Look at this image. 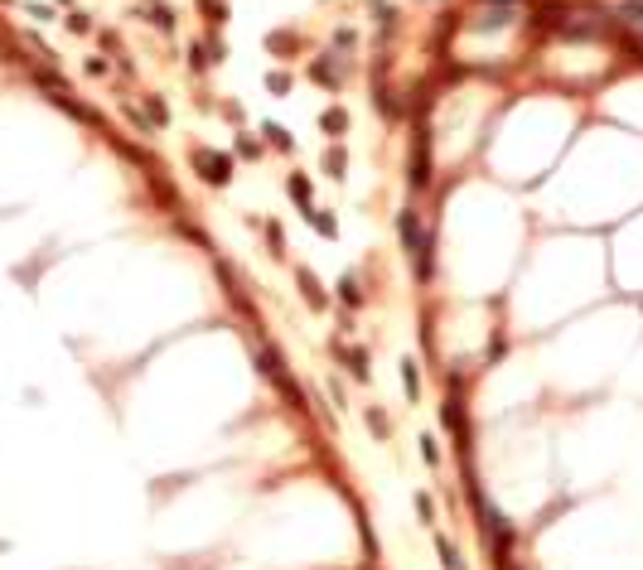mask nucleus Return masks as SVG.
Returning <instances> with one entry per match:
<instances>
[{"mask_svg":"<svg viewBox=\"0 0 643 570\" xmlns=\"http://www.w3.org/2000/svg\"><path fill=\"white\" fill-rule=\"evenodd\" d=\"M368 425H373L377 435H387V416H382V411H368Z\"/></svg>","mask_w":643,"mask_h":570,"instance_id":"nucleus-23","label":"nucleus"},{"mask_svg":"<svg viewBox=\"0 0 643 570\" xmlns=\"http://www.w3.org/2000/svg\"><path fill=\"white\" fill-rule=\"evenodd\" d=\"M68 29H78V34H88V29H92V19H88V15H68Z\"/></svg>","mask_w":643,"mask_h":570,"instance_id":"nucleus-22","label":"nucleus"},{"mask_svg":"<svg viewBox=\"0 0 643 570\" xmlns=\"http://www.w3.org/2000/svg\"><path fill=\"white\" fill-rule=\"evenodd\" d=\"M397 232H402L407 261H416V276L430 281V276H435V237L421 227V213H416V208H402V213H397Z\"/></svg>","mask_w":643,"mask_h":570,"instance_id":"nucleus-1","label":"nucleus"},{"mask_svg":"<svg viewBox=\"0 0 643 570\" xmlns=\"http://www.w3.org/2000/svg\"><path fill=\"white\" fill-rule=\"evenodd\" d=\"M324 174H334V179L348 174V150H343V145H334V150L324 155Z\"/></svg>","mask_w":643,"mask_h":570,"instance_id":"nucleus-9","label":"nucleus"},{"mask_svg":"<svg viewBox=\"0 0 643 570\" xmlns=\"http://www.w3.org/2000/svg\"><path fill=\"white\" fill-rule=\"evenodd\" d=\"M435 556H440V566L445 570H464V561H459V551L445 542V537H435Z\"/></svg>","mask_w":643,"mask_h":570,"instance_id":"nucleus-12","label":"nucleus"},{"mask_svg":"<svg viewBox=\"0 0 643 570\" xmlns=\"http://www.w3.org/2000/svg\"><path fill=\"white\" fill-rule=\"evenodd\" d=\"M402 386H407L412 401L421 396V363H416V358H402Z\"/></svg>","mask_w":643,"mask_h":570,"instance_id":"nucleus-7","label":"nucleus"},{"mask_svg":"<svg viewBox=\"0 0 643 570\" xmlns=\"http://www.w3.org/2000/svg\"><path fill=\"white\" fill-rule=\"evenodd\" d=\"M310 78H315V83H324V88H329V92H334V88H339V78H334V73H329V63H324V58H315V63H310Z\"/></svg>","mask_w":643,"mask_h":570,"instance_id":"nucleus-15","label":"nucleus"},{"mask_svg":"<svg viewBox=\"0 0 643 570\" xmlns=\"http://www.w3.org/2000/svg\"><path fill=\"white\" fill-rule=\"evenodd\" d=\"M295 281H300V295H305V304H310L315 314H324V309H329V295L320 290L315 271H310V266H295Z\"/></svg>","mask_w":643,"mask_h":570,"instance_id":"nucleus-3","label":"nucleus"},{"mask_svg":"<svg viewBox=\"0 0 643 570\" xmlns=\"http://www.w3.org/2000/svg\"><path fill=\"white\" fill-rule=\"evenodd\" d=\"M343 363H348V373H353L358 382H368V353H363V348H348Z\"/></svg>","mask_w":643,"mask_h":570,"instance_id":"nucleus-13","label":"nucleus"},{"mask_svg":"<svg viewBox=\"0 0 643 570\" xmlns=\"http://www.w3.org/2000/svg\"><path fill=\"white\" fill-rule=\"evenodd\" d=\"M412 184H416V189H426V184H430V136H426V126L416 131V165H412Z\"/></svg>","mask_w":643,"mask_h":570,"instance_id":"nucleus-4","label":"nucleus"},{"mask_svg":"<svg viewBox=\"0 0 643 570\" xmlns=\"http://www.w3.org/2000/svg\"><path fill=\"white\" fill-rule=\"evenodd\" d=\"M300 218H305V222H310V227H315L320 237H339V222H334L329 213H320L315 203H310V208H300Z\"/></svg>","mask_w":643,"mask_h":570,"instance_id":"nucleus-5","label":"nucleus"},{"mask_svg":"<svg viewBox=\"0 0 643 570\" xmlns=\"http://www.w3.org/2000/svg\"><path fill=\"white\" fill-rule=\"evenodd\" d=\"M261 136H266L276 150H295V140H291V131H286L281 121H261Z\"/></svg>","mask_w":643,"mask_h":570,"instance_id":"nucleus-8","label":"nucleus"},{"mask_svg":"<svg viewBox=\"0 0 643 570\" xmlns=\"http://www.w3.org/2000/svg\"><path fill=\"white\" fill-rule=\"evenodd\" d=\"M194 170H199V179L204 184H213V189H222V184H232V155L227 150H194Z\"/></svg>","mask_w":643,"mask_h":570,"instance_id":"nucleus-2","label":"nucleus"},{"mask_svg":"<svg viewBox=\"0 0 643 570\" xmlns=\"http://www.w3.org/2000/svg\"><path fill=\"white\" fill-rule=\"evenodd\" d=\"M286 189H291V198H295V203H300V208H310V203H315V198H310V179H305V174H300V170H295V174H291V179H286Z\"/></svg>","mask_w":643,"mask_h":570,"instance_id":"nucleus-10","label":"nucleus"},{"mask_svg":"<svg viewBox=\"0 0 643 570\" xmlns=\"http://www.w3.org/2000/svg\"><path fill=\"white\" fill-rule=\"evenodd\" d=\"M339 300H343L348 309H358V304H363V290H358V281H353V276H343V281H339Z\"/></svg>","mask_w":643,"mask_h":570,"instance_id":"nucleus-14","label":"nucleus"},{"mask_svg":"<svg viewBox=\"0 0 643 570\" xmlns=\"http://www.w3.org/2000/svg\"><path fill=\"white\" fill-rule=\"evenodd\" d=\"M474 24H479V29H503V24H513V10H508V5H494V10H489L484 19H474Z\"/></svg>","mask_w":643,"mask_h":570,"instance_id":"nucleus-11","label":"nucleus"},{"mask_svg":"<svg viewBox=\"0 0 643 570\" xmlns=\"http://www.w3.org/2000/svg\"><path fill=\"white\" fill-rule=\"evenodd\" d=\"M204 19H213V24H222V19H227V10H222V5H213V0H204Z\"/></svg>","mask_w":643,"mask_h":570,"instance_id":"nucleus-21","label":"nucleus"},{"mask_svg":"<svg viewBox=\"0 0 643 570\" xmlns=\"http://www.w3.org/2000/svg\"><path fill=\"white\" fill-rule=\"evenodd\" d=\"M150 24L170 34V29H174V10H165V5H155V10H150Z\"/></svg>","mask_w":643,"mask_h":570,"instance_id":"nucleus-17","label":"nucleus"},{"mask_svg":"<svg viewBox=\"0 0 643 570\" xmlns=\"http://www.w3.org/2000/svg\"><path fill=\"white\" fill-rule=\"evenodd\" d=\"M145 106H150V116H155V126H165V121H170V111H165V101H160L155 92L145 97Z\"/></svg>","mask_w":643,"mask_h":570,"instance_id":"nucleus-19","label":"nucleus"},{"mask_svg":"<svg viewBox=\"0 0 643 570\" xmlns=\"http://www.w3.org/2000/svg\"><path fill=\"white\" fill-rule=\"evenodd\" d=\"M320 131H324V136H334V140H339V136L348 131V111H343V106H329V111L320 116Z\"/></svg>","mask_w":643,"mask_h":570,"instance_id":"nucleus-6","label":"nucleus"},{"mask_svg":"<svg viewBox=\"0 0 643 570\" xmlns=\"http://www.w3.org/2000/svg\"><path fill=\"white\" fill-rule=\"evenodd\" d=\"M624 15H629L634 24H643V0H629V5H624Z\"/></svg>","mask_w":643,"mask_h":570,"instance_id":"nucleus-24","label":"nucleus"},{"mask_svg":"<svg viewBox=\"0 0 643 570\" xmlns=\"http://www.w3.org/2000/svg\"><path fill=\"white\" fill-rule=\"evenodd\" d=\"M266 88H271L276 97H286V92H291V73H281V68H276V73H266Z\"/></svg>","mask_w":643,"mask_h":570,"instance_id":"nucleus-18","label":"nucleus"},{"mask_svg":"<svg viewBox=\"0 0 643 570\" xmlns=\"http://www.w3.org/2000/svg\"><path fill=\"white\" fill-rule=\"evenodd\" d=\"M237 155H242V160H257V155H261V140H252L247 131H237Z\"/></svg>","mask_w":643,"mask_h":570,"instance_id":"nucleus-16","label":"nucleus"},{"mask_svg":"<svg viewBox=\"0 0 643 570\" xmlns=\"http://www.w3.org/2000/svg\"><path fill=\"white\" fill-rule=\"evenodd\" d=\"M421 459H426V464H440V450H435V435H421Z\"/></svg>","mask_w":643,"mask_h":570,"instance_id":"nucleus-20","label":"nucleus"}]
</instances>
